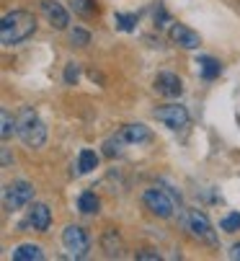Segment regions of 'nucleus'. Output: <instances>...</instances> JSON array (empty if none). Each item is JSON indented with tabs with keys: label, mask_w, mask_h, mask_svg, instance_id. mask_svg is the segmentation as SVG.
I'll return each mask as SVG.
<instances>
[{
	"label": "nucleus",
	"mask_w": 240,
	"mask_h": 261,
	"mask_svg": "<svg viewBox=\"0 0 240 261\" xmlns=\"http://www.w3.org/2000/svg\"><path fill=\"white\" fill-rule=\"evenodd\" d=\"M98 197L93 194V192H83L77 197V210L83 212V215H93V212H98Z\"/></svg>",
	"instance_id": "17"
},
{
	"label": "nucleus",
	"mask_w": 240,
	"mask_h": 261,
	"mask_svg": "<svg viewBox=\"0 0 240 261\" xmlns=\"http://www.w3.org/2000/svg\"><path fill=\"white\" fill-rule=\"evenodd\" d=\"M36 31V18L34 13L29 11H11L3 16V21H0V42H3V47H16L21 42H26L29 36H34Z\"/></svg>",
	"instance_id": "1"
},
{
	"label": "nucleus",
	"mask_w": 240,
	"mask_h": 261,
	"mask_svg": "<svg viewBox=\"0 0 240 261\" xmlns=\"http://www.w3.org/2000/svg\"><path fill=\"white\" fill-rule=\"evenodd\" d=\"M70 42H72L75 47H88V44H91V34H88L86 29H72V31H70Z\"/></svg>",
	"instance_id": "23"
},
{
	"label": "nucleus",
	"mask_w": 240,
	"mask_h": 261,
	"mask_svg": "<svg viewBox=\"0 0 240 261\" xmlns=\"http://www.w3.org/2000/svg\"><path fill=\"white\" fill-rule=\"evenodd\" d=\"M230 258H235V261H240V241L230 248Z\"/></svg>",
	"instance_id": "27"
},
{
	"label": "nucleus",
	"mask_w": 240,
	"mask_h": 261,
	"mask_svg": "<svg viewBox=\"0 0 240 261\" xmlns=\"http://www.w3.org/2000/svg\"><path fill=\"white\" fill-rule=\"evenodd\" d=\"M181 225L189 230L191 238H196L199 243H207V246H217V233L212 228V222L204 212H199V210H189L181 215Z\"/></svg>",
	"instance_id": "3"
},
{
	"label": "nucleus",
	"mask_w": 240,
	"mask_h": 261,
	"mask_svg": "<svg viewBox=\"0 0 240 261\" xmlns=\"http://www.w3.org/2000/svg\"><path fill=\"white\" fill-rule=\"evenodd\" d=\"M114 23H116V29H122V31H135L137 16H132V13H116Z\"/></svg>",
	"instance_id": "22"
},
{
	"label": "nucleus",
	"mask_w": 240,
	"mask_h": 261,
	"mask_svg": "<svg viewBox=\"0 0 240 261\" xmlns=\"http://www.w3.org/2000/svg\"><path fill=\"white\" fill-rule=\"evenodd\" d=\"M42 13L49 21V26L57 29V31H65L67 23H70V13L65 11L62 3H57V0H42Z\"/></svg>",
	"instance_id": "9"
},
{
	"label": "nucleus",
	"mask_w": 240,
	"mask_h": 261,
	"mask_svg": "<svg viewBox=\"0 0 240 261\" xmlns=\"http://www.w3.org/2000/svg\"><path fill=\"white\" fill-rule=\"evenodd\" d=\"M18 137L23 140V145L26 147H31V150H39V147H44V142H47V127H44V122L39 119V114L34 109H21V114H18Z\"/></svg>",
	"instance_id": "2"
},
{
	"label": "nucleus",
	"mask_w": 240,
	"mask_h": 261,
	"mask_svg": "<svg viewBox=\"0 0 240 261\" xmlns=\"http://www.w3.org/2000/svg\"><path fill=\"white\" fill-rule=\"evenodd\" d=\"M11 258L13 261H42L44 251H42V246H36V243H21V246L13 248Z\"/></svg>",
	"instance_id": "13"
},
{
	"label": "nucleus",
	"mask_w": 240,
	"mask_h": 261,
	"mask_svg": "<svg viewBox=\"0 0 240 261\" xmlns=\"http://www.w3.org/2000/svg\"><path fill=\"white\" fill-rule=\"evenodd\" d=\"M142 202H145L147 212L155 215V217H160V220H168L173 215V210H176L173 194L168 189H160V186H150V189H145Z\"/></svg>",
	"instance_id": "4"
},
{
	"label": "nucleus",
	"mask_w": 240,
	"mask_h": 261,
	"mask_svg": "<svg viewBox=\"0 0 240 261\" xmlns=\"http://www.w3.org/2000/svg\"><path fill=\"white\" fill-rule=\"evenodd\" d=\"M168 36H171L173 44H178L183 49H199V44H202V36H199L194 29H189L186 23H171Z\"/></svg>",
	"instance_id": "8"
},
{
	"label": "nucleus",
	"mask_w": 240,
	"mask_h": 261,
	"mask_svg": "<svg viewBox=\"0 0 240 261\" xmlns=\"http://www.w3.org/2000/svg\"><path fill=\"white\" fill-rule=\"evenodd\" d=\"M155 88H157V93H163L166 98H178L183 93V83H181V78L176 75V72H157Z\"/></svg>",
	"instance_id": "11"
},
{
	"label": "nucleus",
	"mask_w": 240,
	"mask_h": 261,
	"mask_svg": "<svg viewBox=\"0 0 240 261\" xmlns=\"http://www.w3.org/2000/svg\"><path fill=\"white\" fill-rule=\"evenodd\" d=\"M135 258H140V261H157V258H160V253H157V251H152V248H142V251H137V253H135Z\"/></svg>",
	"instance_id": "25"
},
{
	"label": "nucleus",
	"mask_w": 240,
	"mask_h": 261,
	"mask_svg": "<svg viewBox=\"0 0 240 261\" xmlns=\"http://www.w3.org/2000/svg\"><path fill=\"white\" fill-rule=\"evenodd\" d=\"M62 246L70 258H86L91 251V238L80 225H67L62 230Z\"/></svg>",
	"instance_id": "5"
},
{
	"label": "nucleus",
	"mask_w": 240,
	"mask_h": 261,
	"mask_svg": "<svg viewBox=\"0 0 240 261\" xmlns=\"http://www.w3.org/2000/svg\"><path fill=\"white\" fill-rule=\"evenodd\" d=\"M152 117L160 122V124H166L168 129H183L189 124V111L186 106L181 103H166V106H157L152 111Z\"/></svg>",
	"instance_id": "7"
},
{
	"label": "nucleus",
	"mask_w": 240,
	"mask_h": 261,
	"mask_svg": "<svg viewBox=\"0 0 240 261\" xmlns=\"http://www.w3.org/2000/svg\"><path fill=\"white\" fill-rule=\"evenodd\" d=\"M101 246H103L109 258H119V256H122V241H119L116 230H106L103 238H101Z\"/></svg>",
	"instance_id": "15"
},
{
	"label": "nucleus",
	"mask_w": 240,
	"mask_h": 261,
	"mask_svg": "<svg viewBox=\"0 0 240 261\" xmlns=\"http://www.w3.org/2000/svg\"><path fill=\"white\" fill-rule=\"evenodd\" d=\"M23 225L34 228L36 233H47L49 225H52V210H49L47 204H42V202H36V204L29 210V217H26Z\"/></svg>",
	"instance_id": "10"
},
{
	"label": "nucleus",
	"mask_w": 240,
	"mask_h": 261,
	"mask_svg": "<svg viewBox=\"0 0 240 261\" xmlns=\"http://www.w3.org/2000/svg\"><path fill=\"white\" fill-rule=\"evenodd\" d=\"M122 140L127 142V145H142V142H150L152 140V132L145 127V124H127V127H122Z\"/></svg>",
	"instance_id": "12"
},
{
	"label": "nucleus",
	"mask_w": 240,
	"mask_h": 261,
	"mask_svg": "<svg viewBox=\"0 0 240 261\" xmlns=\"http://www.w3.org/2000/svg\"><path fill=\"white\" fill-rule=\"evenodd\" d=\"M220 230H225V233H237V230H240V212H227V215L220 220Z\"/></svg>",
	"instance_id": "19"
},
{
	"label": "nucleus",
	"mask_w": 240,
	"mask_h": 261,
	"mask_svg": "<svg viewBox=\"0 0 240 261\" xmlns=\"http://www.w3.org/2000/svg\"><path fill=\"white\" fill-rule=\"evenodd\" d=\"M0 124H3V129H0V137H3V140H8L13 132H18V122L8 114V111L3 109V111H0Z\"/></svg>",
	"instance_id": "18"
},
{
	"label": "nucleus",
	"mask_w": 240,
	"mask_h": 261,
	"mask_svg": "<svg viewBox=\"0 0 240 261\" xmlns=\"http://www.w3.org/2000/svg\"><path fill=\"white\" fill-rule=\"evenodd\" d=\"M62 78H65L67 86H75V83H77V78H80V67H77V62H67V65H65V75H62Z\"/></svg>",
	"instance_id": "24"
},
{
	"label": "nucleus",
	"mask_w": 240,
	"mask_h": 261,
	"mask_svg": "<svg viewBox=\"0 0 240 261\" xmlns=\"http://www.w3.org/2000/svg\"><path fill=\"white\" fill-rule=\"evenodd\" d=\"M122 145H124L122 135H116V137L106 140V142H103V155H106V158H116V155H122Z\"/></svg>",
	"instance_id": "21"
},
{
	"label": "nucleus",
	"mask_w": 240,
	"mask_h": 261,
	"mask_svg": "<svg viewBox=\"0 0 240 261\" xmlns=\"http://www.w3.org/2000/svg\"><path fill=\"white\" fill-rule=\"evenodd\" d=\"M98 168V155L93 150H88V147H83L77 155V173H91Z\"/></svg>",
	"instance_id": "16"
},
{
	"label": "nucleus",
	"mask_w": 240,
	"mask_h": 261,
	"mask_svg": "<svg viewBox=\"0 0 240 261\" xmlns=\"http://www.w3.org/2000/svg\"><path fill=\"white\" fill-rule=\"evenodd\" d=\"M31 199H34V186L29 181H23V178L8 184L6 189H3V204H6L8 212L23 210L26 204H31Z\"/></svg>",
	"instance_id": "6"
},
{
	"label": "nucleus",
	"mask_w": 240,
	"mask_h": 261,
	"mask_svg": "<svg viewBox=\"0 0 240 261\" xmlns=\"http://www.w3.org/2000/svg\"><path fill=\"white\" fill-rule=\"evenodd\" d=\"M70 8L77 13V16H93L96 13V3L93 0H67Z\"/></svg>",
	"instance_id": "20"
},
{
	"label": "nucleus",
	"mask_w": 240,
	"mask_h": 261,
	"mask_svg": "<svg viewBox=\"0 0 240 261\" xmlns=\"http://www.w3.org/2000/svg\"><path fill=\"white\" fill-rule=\"evenodd\" d=\"M196 65H199V75H202L204 81H215V78H220V72H222V65H220V60H215V57H199L196 60Z\"/></svg>",
	"instance_id": "14"
},
{
	"label": "nucleus",
	"mask_w": 240,
	"mask_h": 261,
	"mask_svg": "<svg viewBox=\"0 0 240 261\" xmlns=\"http://www.w3.org/2000/svg\"><path fill=\"white\" fill-rule=\"evenodd\" d=\"M0 158H3V168L11 166V153H8V147H0Z\"/></svg>",
	"instance_id": "26"
}]
</instances>
